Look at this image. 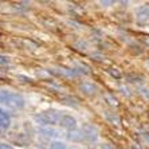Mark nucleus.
I'll use <instances>...</instances> for the list:
<instances>
[{"label": "nucleus", "mask_w": 149, "mask_h": 149, "mask_svg": "<svg viewBox=\"0 0 149 149\" xmlns=\"http://www.w3.org/2000/svg\"><path fill=\"white\" fill-rule=\"evenodd\" d=\"M39 133L43 134L45 137H58V136H61V132L54 128H42L39 129Z\"/></svg>", "instance_id": "nucleus-8"}, {"label": "nucleus", "mask_w": 149, "mask_h": 149, "mask_svg": "<svg viewBox=\"0 0 149 149\" xmlns=\"http://www.w3.org/2000/svg\"><path fill=\"white\" fill-rule=\"evenodd\" d=\"M71 149H78V148H71Z\"/></svg>", "instance_id": "nucleus-23"}, {"label": "nucleus", "mask_w": 149, "mask_h": 149, "mask_svg": "<svg viewBox=\"0 0 149 149\" xmlns=\"http://www.w3.org/2000/svg\"><path fill=\"white\" fill-rule=\"evenodd\" d=\"M105 117H106V120H108V121L110 122V124H113V125H120V117H118L117 114H114V113L106 111Z\"/></svg>", "instance_id": "nucleus-11"}, {"label": "nucleus", "mask_w": 149, "mask_h": 149, "mask_svg": "<svg viewBox=\"0 0 149 149\" xmlns=\"http://www.w3.org/2000/svg\"><path fill=\"white\" fill-rule=\"evenodd\" d=\"M24 98H23V95L19 93H14V91H11V95H10V100H8V104L7 106L11 109H23L24 108Z\"/></svg>", "instance_id": "nucleus-3"}, {"label": "nucleus", "mask_w": 149, "mask_h": 149, "mask_svg": "<svg viewBox=\"0 0 149 149\" xmlns=\"http://www.w3.org/2000/svg\"><path fill=\"white\" fill-rule=\"evenodd\" d=\"M67 139L70 140V141H74V142H78V141H81V140L83 139V134H82V132L81 130H71V132H69L67 133Z\"/></svg>", "instance_id": "nucleus-9"}, {"label": "nucleus", "mask_w": 149, "mask_h": 149, "mask_svg": "<svg viewBox=\"0 0 149 149\" xmlns=\"http://www.w3.org/2000/svg\"><path fill=\"white\" fill-rule=\"evenodd\" d=\"M105 100L108 101V104L111 105V106H117V105H118L117 100H116V98H113V97H110V95H106V97H105Z\"/></svg>", "instance_id": "nucleus-13"}, {"label": "nucleus", "mask_w": 149, "mask_h": 149, "mask_svg": "<svg viewBox=\"0 0 149 149\" xmlns=\"http://www.w3.org/2000/svg\"><path fill=\"white\" fill-rule=\"evenodd\" d=\"M121 90H122V93H124V94H126L128 97H129V95H130V93H129V90H128V89H126V87H121Z\"/></svg>", "instance_id": "nucleus-21"}, {"label": "nucleus", "mask_w": 149, "mask_h": 149, "mask_svg": "<svg viewBox=\"0 0 149 149\" xmlns=\"http://www.w3.org/2000/svg\"><path fill=\"white\" fill-rule=\"evenodd\" d=\"M79 90L82 91L83 94H86V95H93V94L97 91V86L90 82H83L79 85Z\"/></svg>", "instance_id": "nucleus-7"}, {"label": "nucleus", "mask_w": 149, "mask_h": 149, "mask_svg": "<svg viewBox=\"0 0 149 149\" xmlns=\"http://www.w3.org/2000/svg\"><path fill=\"white\" fill-rule=\"evenodd\" d=\"M10 95H11V91L10 90L0 89V104L7 105L8 104V100H10Z\"/></svg>", "instance_id": "nucleus-10"}, {"label": "nucleus", "mask_w": 149, "mask_h": 149, "mask_svg": "<svg viewBox=\"0 0 149 149\" xmlns=\"http://www.w3.org/2000/svg\"><path fill=\"white\" fill-rule=\"evenodd\" d=\"M100 4L101 6H104V7H109V6H110V4H113V1H111V0H109V1H106V0H102V1H100Z\"/></svg>", "instance_id": "nucleus-17"}, {"label": "nucleus", "mask_w": 149, "mask_h": 149, "mask_svg": "<svg viewBox=\"0 0 149 149\" xmlns=\"http://www.w3.org/2000/svg\"><path fill=\"white\" fill-rule=\"evenodd\" d=\"M17 78H19V79H23V82H31V79L27 78V77H24V75H19Z\"/></svg>", "instance_id": "nucleus-19"}, {"label": "nucleus", "mask_w": 149, "mask_h": 149, "mask_svg": "<svg viewBox=\"0 0 149 149\" xmlns=\"http://www.w3.org/2000/svg\"><path fill=\"white\" fill-rule=\"evenodd\" d=\"M35 118H36L38 121L40 120L42 125H56V124H59L62 116H61V113H59L58 110H55V109H50V110L43 111L40 116H36Z\"/></svg>", "instance_id": "nucleus-1"}, {"label": "nucleus", "mask_w": 149, "mask_h": 149, "mask_svg": "<svg viewBox=\"0 0 149 149\" xmlns=\"http://www.w3.org/2000/svg\"><path fill=\"white\" fill-rule=\"evenodd\" d=\"M50 149H67L66 144L62 141H52L50 144Z\"/></svg>", "instance_id": "nucleus-12"}, {"label": "nucleus", "mask_w": 149, "mask_h": 149, "mask_svg": "<svg viewBox=\"0 0 149 149\" xmlns=\"http://www.w3.org/2000/svg\"><path fill=\"white\" fill-rule=\"evenodd\" d=\"M108 71L111 77H116V78H120V77H121V73H120L117 69H109Z\"/></svg>", "instance_id": "nucleus-14"}, {"label": "nucleus", "mask_w": 149, "mask_h": 149, "mask_svg": "<svg viewBox=\"0 0 149 149\" xmlns=\"http://www.w3.org/2000/svg\"><path fill=\"white\" fill-rule=\"evenodd\" d=\"M0 149H14L11 145H8V144H4V142H0Z\"/></svg>", "instance_id": "nucleus-18"}, {"label": "nucleus", "mask_w": 149, "mask_h": 149, "mask_svg": "<svg viewBox=\"0 0 149 149\" xmlns=\"http://www.w3.org/2000/svg\"><path fill=\"white\" fill-rule=\"evenodd\" d=\"M10 63V59L6 55H0V65H8Z\"/></svg>", "instance_id": "nucleus-15"}, {"label": "nucleus", "mask_w": 149, "mask_h": 149, "mask_svg": "<svg viewBox=\"0 0 149 149\" xmlns=\"http://www.w3.org/2000/svg\"><path fill=\"white\" fill-rule=\"evenodd\" d=\"M137 22L140 24H146L149 23V6H142L137 11Z\"/></svg>", "instance_id": "nucleus-5"}, {"label": "nucleus", "mask_w": 149, "mask_h": 149, "mask_svg": "<svg viewBox=\"0 0 149 149\" xmlns=\"http://www.w3.org/2000/svg\"><path fill=\"white\" fill-rule=\"evenodd\" d=\"M141 91H142V94H145L146 97L149 98V90H148V89H141Z\"/></svg>", "instance_id": "nucleus-22"}, {"label": "nucleus", "mask_w": 149, "mask_h": 149, "mask_svg": "<svg viewBox=\"0 0 149 149\" xmlns=\"http://www.w3.org/2000/svg\"><path fill=\"white\" fill-rule=\"evenodd\" d=\"M59 125L62 126V128L67 129V130H75L77 129V120L73 117V116L70 114H65L62 116V118H61V121H59Z\"/></svg>", "instance_id": "nucleus-4"}, {"label": "nucleus", "mask_w": 149, "mask_h": 149, "mask_svg": "<svg viewBox=\"0 0 149 149\" xmlns=\"http://www.w3.org/2000/svg\"><path fill=\"white\" fill-rule=\"evenodd\" d=\"M11 126V118L7 114V111L3 110L0 108V133L6 132L8 128Z\"/></svg>", "instance_id": "nucleus-6"}, {"label": "nucleus", "mask_w": 149, "mask_h": 149, "mask_svg": "<svg viewBox=\"0 0 149 149\" xmlns=\"http://www.w3.org/2000/svg\"><path fill=\"white\" fill-rule=\"evenodd\" d=\"M74 46H75V47H78V46H79V47H82V50H86L87 43H86V42H82V40H81V42H78V43H75Z\"/></svg>", "instance_id": "nucleus-16"}, {"label": "nucleus", "mask_w": 149, "mask_h": 149, "mask_svg": "<svg viewBox=\"0 0 149 149\" xmlns=\"http://www.w3.org/2000/svg\"><path fill=\"white\" fill-rule=\"evenodd\" d=\"M101 149H113V146L109 145V144H104V145L101 146Z\"/></svg>", "instance_id": "nucleus-20"}, {"label": "nucleus", "mask_w": 149, "mask_h": 149, "mask_svg": "<svg viewBox=\"0 0 149 149\" xmlns=\"http://www.w3.org/2000/svg\"><path fill=\"white\" fill-rule=\"evenodd\" d=\"M81 132L83 134V139H86L87 141H95L98 139V129L91 124H83Z\"/></svg>", "instance_id": "nucleus-2"}]
</instances>
